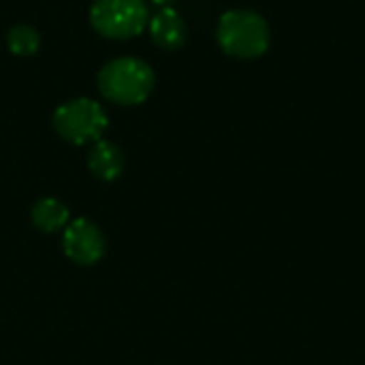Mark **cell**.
I'll use <instances>...</instances> for the list:
<instances>
[{
  "instance_id": "8992f818",
  "label": "cell",
  "mask_w": 365,
  "mask_h": 365,
  "mask_svg": "<svg viewBox=\"0 0 365 365\" xmlns=\"http://www.w3.org/2000/svg\"><path fill=\"white\" fill-rule=\"evenodd\" d=\"M150 34L152 41L167 51H175L184 45L186 41V24L182 19V15L171 9V6H163L152 19H150Z\"/></svg>"
},
{
  "instance_id": "3957f363",
  "label": "cell",
  "mask_w": 365,
  "mask_h": 365,
  "mask_svg": "<svg viewBox=\"0 0 365 365\" xmlns=\"http://www.w3.org/2000/svg\"><path fill=\"white\" fill-rule=\"evenodd\" d=\"M92 28L113 41H126L150 24L145 0H94L90 9Z\"/></svg>"
},
{
  "instance_id": "6da1fadb",
  "label": "cell",
  "mask_w": 365,
  "mask_h": 365,
  "mask_svg": "<svg viewBox=\"0 0 365 365\" xmlns=\"http://www.w3.org/2000/svg\"><path fill=\"white\" fill-rule=\"evenodd\" d=\"M216 38L225 53L240 60H255L269 49L272 32L265 17L257 11L233 9L218 19Z\"/></svg>"
},
{
  "instance_id": "7a4b0ae2",
  "label": "cell",
  "mask_w": 365,
  "mask_h": 365,
  "mask_svg": "<svg viewBox=\"0 0 365 365\" xmlns=\"http://www.w3.org/2000/svg\"><path fill=\"white\" fill-rule=\"evenodd\" d=\"M156 77L148 62L139 58H115L98 73L101 94L118 105H139L154 90Z\"/></svg>"
},
{
  "instance_id": "277c9868",
  "label": "cell",
  "mask_w": 365,
  "mask_h": 365,
  "mask_svg": "<svg viewBox=\"0 0 365 365\" xmlns=\"http://www.w3.org/2000/svg\"><path fill=\"white\" fill-rule=\"evenodd\" d=\"M53 128L64 141L83 145L101 139L107 128V113L92 98H75L56 109Z\"/></svg>"
},
{
  "instance_id": "ba28073f",
  "label": "cell",
  "mask_w": 365,
  "mask_h": 365,
  "mask_svg": "<svg viewBox=\"0 0 365 365\" xmlns=\"http://www.w3.org/2000/svg\"><path fill=\"white\" fill-rule=\"evenodd\" d=\"M30 218H32L34 227L45 233L64 231V227L68 225V207L53 197H45L32 205Z\"/></svg>"
},
{
  "instance_id": "5b68a950",
  "label": "cell",
  "mask_w": 365,
  "mask_h": 365,
  "mask_svg": "<svg viewBox=\"0 0 365 365\" xmlns=\"http://www.w3.org/2000/svg\"><path fill=\"white\" fill-rule=\"evenodd\" d=\"M62 248L64 255L77 265H94L105 255V235L101 229L86 220L77 218L68 222L62 231Z\"/></svg>"
},
{
  "instance_id": "52a82bcc",
  "label": "cell",
  "mask_w": 365,
  "mask_h": 365,
  "mask_svg": "<svg viewBox=\"0 0 365 365\" xmlns=\"http://www.w3.org/2000/svg\"><path fill=\"white\" fill-rule=\"evenodd\" d=\"M88 167L94 178L103 182H113L115 178H120L124 169V156L115 143L98 139L88 154Z\"/></svg>"
},
{
  "instance_id": "9c48e42d",
  "label": "cell",
  "mask_w": 365,
  "mask_h": 365,
  "mask_svg": "<svg viewBox=\"0 0 365 365\" xmlns=\"http://www.w3.org/2000/svg\"><path fill=\"white\" fill-rule=\"evenodd\" d=\"M6 43L15 56H32V53H36V49L41 45V36L30 26H15L9 30Z\"/></svg>"
},
{
  "instance_id": "30bf717a",
  "label": "cell",
  "mask_w": 365,
  "mask_h": 365,
  "mask_svg": "<svg viewBox=\"0 0 365 365\" xmlns=\"http://www.w3.org/2000/svg\"><path fill=\"white\" fill-rule=\"evenodd\" d=\"M154 4H163V6H169L171 2H175V0H152Z\"/></svg>"
}]
</instances>
